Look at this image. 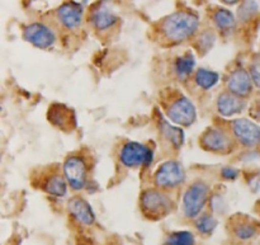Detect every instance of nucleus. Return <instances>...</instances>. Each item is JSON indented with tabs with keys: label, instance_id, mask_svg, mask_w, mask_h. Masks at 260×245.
Segmentation results:
<instances>
[{
	"label": "nucleus",
	"instance_id": "obj_7",
	"mask_svg": "<svg viewBox=\"0 0 260 245\" xmlns=\"http://www.w3.org/2000/svg\"><path fill=\"white\" fill-rule=\"evenodd\" d=\"M185 179V172L182 165L174 160H169L160 165L154 174V183L156 187L167 190L182 185Z\"/></svg>",
	"mask_w": 260,
	"mask_h": 245
},
{
	"label": "nucleus",
	"instance_id": "obj_10",
	"mask_svg": "<svg viewBox=\"0 0 260 245\" xmlns=\"http://www.w3.org/2000/svg\"><path fill=\"white\" fill-rule=\"evenodd\" d=\"M23 38L38 48H48L55 43L56 35L50 25L35 22L23 29Z\"/></svg>",
	"mask_w": 260,
	"mask_h": 245
},
{
	"label": "nucleus",
	"instance_id": "obj_6",
	"mask_svg": "<svg viewBox=\"0 0 260 245\" xmlns=\"http://www.w3.org/2000/svg\"><path fill=\"white\" fill-rule=\"evenodd\" d=\"M154 159V152L147 145L136 141H128L119 151V162L127 168L147 167Z\"/></svg>",
	"mask_w": 260,
	"mask_h": 245
},
{
	"label": "nucleus",
	"instance_id": "obj_3",
	"mask_svg": "<svg viewBox=\"0 0 260 245\" xmlns=\"http://www.w3.org/2000/svg\"><path fill=\"white\" fill-rule=\"evenodd\" d=\"M62 172L66 182L73 190L80 191L86 186L89 177V164L84 155H68L63 162Z\"/></svg>",
	"mask_w": 260,
	"mask_h": 245
},
{
	"label": "nucleus",
	"instance_id": "obj_1",
	"mask_svg": "<svg viewBox=\"0 0 260 245\" xmlns=\"http://www.w3.org/2000/svg\"><path fill=\"white\" fill-rule=\"evenodd\" d=\"M200 27V18L190 10H178L162 18L156 32L165 43H180L193 37Z\"/></svg>",
	"mask_w": 260,
	"mask_h": 245
},
{
	"label": "nucleus",
	"instance_id": "obj_24",
	"mask_svg": "<svg viewBox=\"0 0 260 245\" xmlns=\"http://www.w3.org/2000/svg\"><path fill=\"white\" fill-rule=\"evenodd\" d=\"M216 226H217V220L211 213H202L196 220V229L201 234H205V235L212 234L215 231Z\"/></svg>",
	"mask_w": 260,
	"mask_h": 245
},
{
	"label": "nucleus",
	"instance_id": "obj_28",
	"mask_svg": "<svg viewBox=\"0 0 260 245\" xmlns=\"http://www.w3.org/2000/svg\"><path fill=\"white\" fill-rule=\"evenodd\" d=\"M250 76H251V80H253V84L256 86V88L260 89V71L255 66H251L250 68Z\"/></svg>",
	"mask_w": 260,
	"mask_h": 245
},
{
	"label": "nucleus",
	"instance_id": "obj_27",
	"mask_svg": "<svg viewBox=\"0 0 260 245\" xmlns=\"http://www.w3.org/2000/svg\"><path fill=\"white\" fill-rule=\"evenodd\" d=\"M221 174H222V177L225 178V179H235L236 177H238L239 172L235 169V168H231V167H225L222 168V170H221Z\"/></svg>",
	"mask_w": 260,
	"mask_h": 245
},
{
	"label": "nucleus",
	"instance_id": "obj_2",
	"mask_svg": "<svg viewBox=\"0 0 260 245\" xmlns=\"http://www.w3.org/2000/svg\"><path fill=\"white\" fill-rule=\"evenodd\" d=\"M164 109L168 118L180 126H190L197 118V112L193 103L179 91H173L168 98H165Z\"/></svg>",
	"mask_w": 260,
	"mask_h": 245
},
{
	"label": "nucleus",
	"instance_id": "obj_5",
	"mask_svg": "<svg viewBox=\"0 0 260 245\" xmlns=\"http://www.w3.org/2000/svg\"><path fill=\"white\" fill-rule=\"evenodd\" d=\"M210 187L203 180H197L187 188L183 197V211L185 218L196 219L205 208L210 198Z\"/></svg>",
	"mask_w": 260,
	"mask_h": 245
},
{
	"label": "nucleus",
	"instance_id": "obj_21",
	"mask_svg": "<svg viewBox=\"0 0 260 245\" xmlns=\"http://www.w3.org/2000/svg\"><path fill=\"white\" fill-rule=\"evenodd\" d=\"M218 79H220L218 74L216 71L208 70V69L201 68L194 74V83L205 90L213 88L218 83Z\"/></svg>",
	"mask_w": 260,
	"mask_h": 245
},
{
	"label": "nucleus",
	"instance_id": "obj_12",
	"mask_svg": "<svg viewBox=\"0 0 260 245\" xmlns=\"http://www.w3.org/2000/svg\"><path fill=\"white\" fill-rule=\"evenodd\" d=\"M47 118L52 126L57 127L63 132H70L76 127L75 112L65 104H52L48 108Z\"/></svg>",
	"mask_w": 260,
	"mask_h": 245
},
{
	"label": "nucleus",
	"instance_id": "obj_26",
	"mask_svg": "<svg viewBox=\"0 0 260 245\" xmlns=\"http://www.w3.org/2000/svg\"><path fill=\"white\" fill-rule=\"evenodd\" d=\"M258 10V4L255 2H245L239 9V20L240 22H245L248 20L251 15L255 14V12Z\"/></svg>",
	"mask_w": 260,
	"mask_h": 245
},
{
	"label": "nucleus",
	"instance_id": "obj_8",
	"mask_svg": "<svg viewBox=\"0 0 260 245\" xmlns=\"http://www.w3.org/2000/svg\"><path fill=\"white\" fill-rule=\"evenodd\" d=\"M201 146L205 150L213 152H230L234 147L233 139L222 129L210 127L201 136Z\"/></svg>",
	"mask_w": 260,
	"mask_h": 245
},
{
	"label": "nucleus",
	"instance_id": "obj_13",
	"mask_svg": "<svg viewBox=\"0 0 260 245\" xmlns=\"http://www.w3.org/2000/svg\"><path fill=\"white\" fill-rule=\"evenodd\" d=\"M83 7L79 3H65L56 10V18L58 23L66 29H75L83 20Z\"/></svg>",
	"mask_w": 260,
	"mask_h": 245
},
{
	"label": "nucleus",
	"instance_id": "obj_15",
	"mask_svg": "<svg viewBox=\"0 0 260 245\" xmlns=\"http://www.w3.org/2000/svg\"><path fill=\"white\" fill-rule=\"evenodd\" d=\"M89 19H90L91 25L98 32H106V30L112 29L118 22L117 15L104 4L94 5L89 14Z\"/></svg>",
	"mask_w": 260,
	"mask_h": 245
},
{
	"label": "nucleus",
	"instance_id": "obj_11",
	"mask_svg": "<svg viewBox=\"0 0 260 245\" xmlns=\"http://www.w3.org/2000/svg\"><path fill=\"white\" fill-rule=\"evenodd\" d=\"M38 186L46 193L55 197H63L68 192V182L63 173L61 174L57 168H47L42 172L41 179L37 180Z\"/></svg>",
	"mask_w": 260,
	"mask_h": 245
},
{
	"label": "nucleus",
	"instance_id": "obj_23",
	"mask_svg": "<svg viewBox=\"0 0 260 245\" xmlns=\"http://www.w3.org/2000/svg\"><path fill=\"white\" fill-rule=\"evenodd\" d=\"M258 233V229L254 225L253 223H249V221H240L235 225V229H234V235L235 238H238L239 240H250Z\"/></svg>",
	"mask_w": 260,
	"mask_h": 245
},
{
	"label": "nucleus",
	"instance_id": "obj_17",
	"mask_svg": "<svg viewBox=\"0 0 260 245\" xmlns=\"http://www.w3.org/2000/svg\"><path fill=\"white\" fill-rule=\"evenodd\" d=\"M68 210L78 223L83 225H91L95 221V215L91 206L81 197H74L69 201Z\"/></svg>",
	"mask_w": 260,
	"mask_h": 245
},
{
	"label": "nucleus",
	"instance_id": "obj_16",
	"mask_svg": "<svg viewBox=\"0 0 260 245\" xmlns=\"http://www.w3.org/2000/svg\"><path fill=\"white\" fill-rule=\"evenodd\" d=\"M216 107L221 116L231 117L234 114L241 113L245 108V101L244 98L235 96L230 91H222L216 101Z\"/></svg>",
	"mask_w": 260,
	"mask_h": 245
},
{
	"label": "nucleus",
	"instance_id": "obj_19",
	"mask_svg": "<svg viewBox=\"0 0 260 245\" xmlns=\"http://www.w3.org/2000/svg\"><path fill=\"white\" fill-rule=\"evenodd\" d=\"M196 65V58L193 53L187 52L185 55L179 56L174 61V73L178 78L187 79L188 76L192 75L193 69Z\"/></svg>",
	"mask_w": 260,
	"mask_h": 245
},
{
	"label": "nucleus",
	"instance_id": "obj_9",
	"mask_svg": "<svg viewBox=\"0 0 260 245\" xmlns=\"http://www.w3.org/2000/svg\"><path fill=\"white\" fill-rule=\"evenodd\" d=\"M231 131L241 145L254 147L260 144V126L248 118H238L231 122Z\"/></svg>",
	"mask_w": 260,
	"mask_h": 245
},
{
	"label": "nucleus",
	"instance_id": "obj_4",
	"mask_svg": "<svg viewBox=\"0 0 260 245\" xmlns=\"http://www.w3.org/2000/svg\"><path fill=\"white\" fill-rule=\"evenodd\" d=\"M141 211L146 218L160 219L172 211L173 202L165 193L159 190H146L140 198Z\"/></svg>",
	"mask_w": 260,
	"mask_h": 245
},
{
	"label": "nucleus",
	"instance_id": "obj_20",
	"mask_svg": "<svg viewBox=\"0 0 260 245\" xmlns=\"http://www.w3.org/2000/svg\"><path fill=\"white\" fill-rule=\"evenodd\" d=\"M159 126L162 136H164L165 139L169 140L177 149H179L183 145V142H184V134H183L182 130L178 129V127L172 126V125H169L167 121H164V119H160Z\"/></svg>",
	"mask_w": 260,
	"mask_h": 245
},
{
	"label": "nucleus",
	"instance_id": "obj_18",
	"mask_svg": "<svg viewBox=\"0 0 260 245\" xmlns=\"http://www.w3.org/2000/svg\"><path fill=\"white\" fill-rule=\"evenodd\" d=\"M212 20L216 27L222 32H231L235 28L236 18L230 10L217 8L212 14Z\"/></svg>",
	"mask_w": 260,
	"mask_h": 245
},
{
	"label": "nucleus",
	"instance_id": "obj_14",
	"mask_svg": "<svg viewBox=\"0 0 260 245\" xmlns=\"http://www.w3.org/2000/svg\"><path fill=\"white\" fill-rule=\"evenodd\" d=\"M226 85L230 93L240 98H245L251 93L254 84L249 71H246L245 69H236L230 74Z\"/></svg>",
	"mask_w": 260,
	"mask_h": 245
},
{
	"label": "nucleus",
	"instance_id": "obj_25",
	"mask_svg": "<svg viewBox=\"0 0 260 245\" xmlns=\"http://www.w3.org/2000/svg\"><path fill=\"white\" fill-rule=\"evenodd\" d=\"M164 245H196V239L189 231H175L165 239Z\"/></svg>",
	"mask_w": 260,
	"mask_h": 245
},
{
	"label": "nucleus",
	"instance_id": "obj_22",
	"mask_svg": "<svg viewBox=\"0 0 260 245\" xmlns=\"http://www.w3.org/2000/svg\"><path fill=\"white\" fill-rule=\"evenodd\" d=\"M215 30H213L212 28H206L202 32L198 33L197 37H196V48H197L202 55H205L206 52H208V51L212 48V46L215 45Z\"/></svg>",
	"mask_w": 260,
	"mask_h": 245
}]
</instances>
